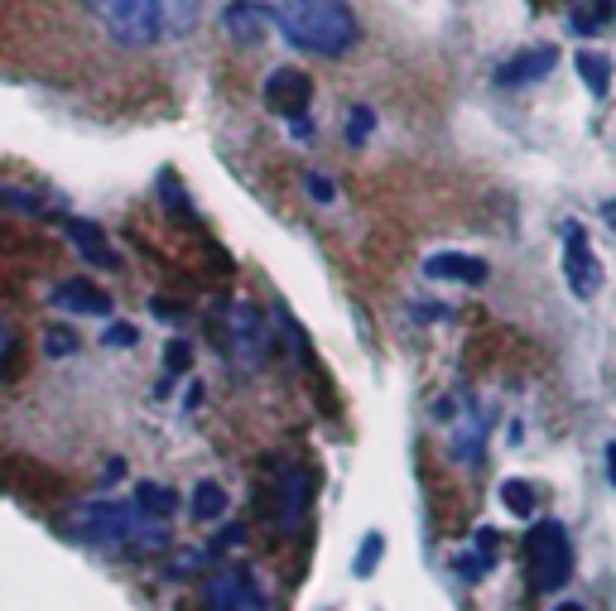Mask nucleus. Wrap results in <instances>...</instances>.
Returning <instances> with one entry per match:
<instances>
[{"instance_id": "f257e3e1", "label": "nucleus", "mask_w": 616, "mask_h": 611, "mask_svg": "<svg viewBox=\"0 0 616 611\" xmlns=\"http://www.w3.org/2000/svg\"><path fill=\"white\" fill-rule=\"evenodd\" d=\"M87 10L126 49H150L165 34H188L198 24V0H87Z\"/></svg>"}, {"instance_id": "f03ea898", "label": "nucleus", "mask_w": 616, "mask_h": 611, "mask_svg": "<svg viewBox=\"0 0 616 611\" xmlns=\"http://www.w3.org/2000/svg\"><path fill=\"white\" fill-rule=\"evenodd\" d=\"M275 24L285 29V39L295 49L318 53V58H342L361 39V24L347 0H280L275 6Z\"/></svg>"}, {"instance_id": "7ed1b4c3", "label": "nucleus", "mask_w": 616, "mask_h": 611, "mask_svg": "<svg viewBox=\"0 0 616 611\" xmlns=\"http://www.w3.org/2000/svg\"><path fill=\"white\" fill-rule=\"evenodd\" d=\"M525 569L535 592H559L574 578V540L559 520H535L525 534Z\"/></svg>"}, {"instance_id": "20e7f679", "label": "nucleus", "mask_w": 616, "mask_h": 611, "mask_svg": "<svg viewBox=\"0 0 616 611\" xmlns=\"http://www.w3.org/2000/svg\"><path fill=\"white\" fill-rule=\"evenodd\" d=\"M260 505H266V515L275 520V530H299L308 505H314V472L304 468V462H270L266 468V482H260Z\"/></svg>"}, {"instance_id": "39448f33", "label": "nucleus", "mask_w": 616, "mask_h": 611, "mask_svg": "<svg viewBox=\"0 0 616 611\" xmlns=\"http://www.w3.org/2000/svg\"><path fill=\"white\" fill-rule=\"evenodd\" d=\"M202 602H208V611H270V592L246 563H231V569L208 573Z\"/></svg>"}, {"instance_id": "423d86ee", "label": "nucleus", "mask_w": 616, "mask_h": 611, "mask_svg": "<svg viewBox=\"0 0 616 611\" xmlns=\"http://www.w3.org/2000/svg\"><path fill=\"white\" fill-rule=\"evenodd\" d=\"M564 280L574 289V299H597V289H603V266H597L593 246H588V231L583 222H564Z\"/></svg>"}, {"instance_id": "0eeeda50", "label": "nucleus", "mask_w": 616, "mask_h": 611, "mask_svg": "<svg viewBox=\"0 0 616 611\" xmlns=\"http://www.w3.org/2000/svg\"><path fill=\"white\" fill-rule=\"evenodd\" d=\"M266 107L275 116H285V121H299V130H308L304 116L314 107V78L304 68H275L266 78Z\"/></svg>"}, {"instance_id": "6e6552de", "label": "nucleus", "mask_w": 616, "mask_h": 611, "mask_svg": "<svg viewBox=\"0 0 616 611\" xmlns=\"http://www.w3.org/2000/svg\"><path fill=\"white\" fill-rule=\"evenodd\" d=\"M227 342H231V352H237L241 367H251V371L270 357V332L260 323L256 303H231L227 309Z\"/></svg>"}, {"instance_id": "1a4fd4ad", "label": "nucleus", "mask_w": 616, "mask_h": 611, "mask_svg": "<svg viewBox=\"0 0 616 611\" xmlns=\"http://www.w3.org/2000/svg\"><path fill=\"white\" fill-rule=\"evenodd\" d=\"M53 309L63 313H97V318H111V294L97 289V280H82V274H68V280L53 284Z\"/></svg>"}, {"instance_id": "9d476101", "label": "nucleus", "mask_w": 616, "mask_h": 611, "mask_svg": "<svg viewBox=\"0 0 616 611\" xmlns=\"http://www.w3.org/2000/svg\"><path fill=\"white\" fill-rule=\"evenodd\" d=\"M424 274H429V280H448V284L477 289V284H487V260L463 256V251H438V256L424 260Z\"/></svg>"}, {"instance_id": "9b49d317", "label": "nucleus", "mask_w": 616, "mask_h": 611, "mask_svg": "<svg viewBox=\"0 0 616 611\" xmlns=\"http://www.w3.org/2000/svg\"><path fill=\"white\" fill-rule=\"evenodd\" d=\"M63 231H68V241L78 246V256L87 260V266H101V270H121V251L111 246V237L101 227H92V222H63Z\"/></svg>"}, {"instance_id": "f8f14e48", "label": "nucleus", "mask_w": 616, "mask_h": 611, "mask_svg": "<svg viewBox=\"0 0 616 611\" xmlns=\"http://www.w3.org/2000/svg\"><path fill=\"white\" fill-rule=\"evenodd\" d=\"M559 68V49H525V53H516L510 63H501V72H496V82L501 87H530V82H539V78H549V72Z\"/></svg>"}, {"instance_id": "ddd939ff", "label": "nucleus", "mask_w": 616, "mask_h": 611, "mask_svg": "<svg viewBox=\"0 0 616 611\" xmlns=\"http://www.w3.org/2000/svg\"><path fill=\"white\" fill-rule=\"evenodd\" d=\"M222 24L231 29V39H237V43H260L270 34V24H275V10L256 6V0H231Z\"/></svg>"}, {"instance_id": "4468645a", "label": "nucleus", "mask_w": 616, "mask_h": 611, "mask_svg": "<svg viewBox=\"0 0 616 611\" xmlns=\"http://www.w3.org/2000/svg\"><path fill=\"white\" fill-rule=\"evenodd\" d=\"M496 540H501V534H496V530H477V544H473V554H467V559H458V573L467 578V583H481V578H487V573L496 569Z\"/></svg>"}, {"instance_id": "2eb2a0df", "label": "nucleus", "mask_w": 616, "mask_h": 611, "mask_svg": "<svg viewBox=\"0 0 616 611\" xmlns=\"http://www.w3.org/2000/svg\"><path fill=\"white\" fill-rule=\"evenodd\" d=\"M173 501H179V497H173L169 487H159V482H136V497H130V505H136L145 520H159V525L173 515Z\"/></svg>"}, {"instance_id": "dca6fc26", "label": "nucleus", "mask_w": 616, "mask_h": 611, "mask_svg": "<svg viewBox=\"0 0 616 611\" xmlns=\"http://www.w3.org/2000/svg\"><path fill=\"white\" fill-rule=\"evenodd\" d=\"M616 14V0H574V10H568V24H574V34H597V29H607Z\"/></svg>"}, {"instance_id": "f3484780", "label": "nucleus", "mask_w": 616, "mask_h": 611, "mask_svg": "<svg viewBox=\"0 0 616 611\" xmlns=\"http://www.w3.org/2000/svg\"><path fill=\"white\" fill-rule=\"evenodd\" d=\"M188 515L198 520V525H212V520L227 515V491L217 482H198L193 487V505H188Z\"/></svg>"}, {"instance_id": "a211bd4d", "label": "nucleus", "mask_w": 616, "mask_h": 611, "mask_svg": "<svg viewBox=\"0 0 616 611\" xmlns=\"http://www.w3.org/2000/svg\"><path fill=\"white\" fill-rule=\"evenodd\" d=\"M578 72H583V82H588V92L603 97L607 87H612V53L583 49V53H578Z\"/></svg>"}, {"instance_id": "6ab92c4d", "label": "nucleus", "mask_w": 616, "mask_h": 611, "mask_svg": "<svg viewBox=\"0 0 616 611\" xmlns=\"http://www.w3.org/2000/svg\"><path fill=\"white\" fill-rule=\"evenodd\" d=\"M501 501H506L510 515H535V505H539L530 482H506V487H501Z\"/></svg>"}, {"instance_id": "aec40b11", "label": "nucleus", "mask_w": 616, "mask_h": 611, "mask_svg": "<svg viewBox=\"0 0 616 611\" xmlns=\"http://www.w3.org/2000/svg\"><path fill=\"white\" fill-rule=\"evenodd\" d=\"M371 130H376V111L357 107V111H351V121H347V144H351V150H361V144L371 140Z\"/></svg>"}, {"instance_id": "412c9836", "label": "nucleus", "mask_w": 616, "mask_h": 611, "mask_svg": "<svg viewBox=\"0 0 616 611\" xmlns=\"http://www.w3.org/2000/svg\"><path fill=\"white\" fill-rule=\"evenodd\" d=\"M380 554H386V540H380V534H366V544L357 549V563H351V569H357V578H366L380 563Z\"/></svg>"}, {"instance_id": "4be33fe9", "label": "nucleus", "mask_w": 616, "mask_h": 611, "mask_svg": "<svg viewBox=\"0 0 616 611\" xmlns=\"http://www.w3.org/2000/svg\"><path fill=\"white\" fill-rule=\"evenodd\" d=\"M136 342H140L136 323H111L107 332H101V347H136Z\"/></svg>"}, {"instance_id": "5701e85b", "label": "nucleus", "mask_w": 616, "mask_h": 611, "mask_svg": "<svg viewBox=\"0 0 616 611\" xmlns=\"http://www.w3.org/2000/svg\"><path fill=\"white\" fill-rule=\"evenodd\" d=\"M165 367H169V371H188V367H193V347H188V342H169Z\"/></svg>"}, {"instance_id": "b1692460", "label": "nucleus", "mask_w": 616, "mask_h": 611, "mask_svg": "<svg viewBox=\"0 0 616 611\" xmlns=\"http://www.w3.org/2000/svg\"><path fill=\"white\" fill-rule=\"evenodd\" d=\"M304 183H308V198L314 202H332V179H322V173H304Z\"/></svg>"}, {"instance_id": "393cba45", "label": "nucleus", "mask_w": 616, "mask_h": 611, "mask_svg": "<svg viewBox=\"0 0 616 611\" xmlns=\"http://www.w3.org/2000/svg\"><path fill=\"white\" fill-rule=\"evenodd\" d=\"M49 352H53V357H72V352H78V338H72L68 328H63V332L53 328V332H49Z\"/></svg>"}, {"instance_id": "a878e982", "label": "nucleus", "mask_w": 616, "mask_h": 611, "mask_svg": "<svg viewBox=\"0 0 616 611\" xmlns=\"http://www.w3.org/2000/svg\"><path fill=\"white\" fill-rule=\"evenodd\" d=\"M10 352H14V328H10V318L0 313V371L10 367Z\"/></svg>"}, {"instance_id": "bb28decb", "label": "nucleus", "mask_w": 616, "mask_h": 611, "mask_svg": "<svg viewBox=\"0 0 616 611\" xmlns=\"http://www.w3.org/2000/svg\"><path fill=\"white\" fill-rule=\"evenodd\" d=\"M607 482L616 487V443H607Z\"/></svg>"}, {"instance_id": "cd10ccee", "label": "nucleus", "mask_w": 616, "mask_h": 611, "mask_svg": "<svg viewBox=\"0 0 616 611\" xmlns=\"http://www.w3.org/2000/svg\"><path fill=\"white\" fill-rule=\"evenodd\" d=\"M603 222L616 231V198H612V202H603Z\"/></svg>"}, {"instance_id": "c85d7f7f", "label": "nucleus", "mask_w": 616, "mask_h": 611, "mask_svg": "<svg viewBox=\"0 0 616 611\" xmlns=\"http://www.w3.org/2000/svg\"><path fill=\"white\" fill-rule=\"evenodd\" d=\"M554 611H583L578 602H559V607H554Z\"/></svg>"}]
</instances>
